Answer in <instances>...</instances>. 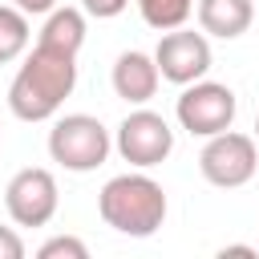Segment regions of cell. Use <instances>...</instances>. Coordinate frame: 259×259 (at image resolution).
Here are the masks:
<instances>
[{
  "label": "cell",
  "mask_w": 259,
  "mask_h": 259,
  "mask_svg": "<svg viewBox=\"0 0 259 259\" xmlns=\"http://www.w3.org/2000/svg\"><path fill=\"white\" fill-rule=\"evenodd\" d=\"M77 89V57L36 45L8 85V109L20 121H49Z\"/></svg>",
  "instance_id": "6da1fadb"
},
{
  "label": "cell",
  "mask_w": 259,
  "mask_h": 259,
  "mask_svg": "<svg viewBox=\"0 0 259 259\" xmlns=\"http://www.w3.org/2000/svg\"><path fill=\"white\" fill-rule=\"evenodd\" d=\"M97 214L105 227L130 239H150L166 223V190L150 174H117L97 194Z\"/></svg>",
  "instance_id": "7a4b0ae2"
},
{
  "label": "cell",
  "mask_w": 259,
  "mask_h": 259,
  "mask_svg": "<svg viewBox=\"0 0 259 259\" xmlns=\"http://www.w3.org/2000/svg\"><path fill=\"white\" fill-rule=\"evenodd\" d=\"M109 150H113V138L93 113H65L49 130V158L73 174L97 170L109 158Z\"/></svg>",
  "instance_id": "3957f363"
},
{
  "label": "cell",
  "mask_w": 259,
  "mask_h": 259,
  "mask_svg": "<svg viewBox=\"0 0 259 259\" xmlns=\"http://www.w3.org/2000/svg\"><path fill=\"white\" fill-rule=\"evenodd\" d=\"M174 113H178V125L194 138H214L223 130H231L235 113H239V101H235V89L223 85V81H190L182 85L178 101H174Z\"/></svg>",
  "instance_id": "277c9868"
},
{
  "label": "cell",
  "mask_w": 259,
  "mask_h": 259,
  "mask_svg": "<svg viewBox=\"0 0 259 259\" xmlns=\"http://www.w3.org/2000/svg\"><path fill=\"white\" fill-rule=\"evenodd\" d=\"M198 170L210 186H223V190H235V186H247L259 170V146L251 134H239V130H223L214 138H206L202 154H198Z\"/></svg>",
  "instance_id": "5b68a950"
},
{
  "label": "cell",
  "mask_w": 259,
  "mask_h": 259,
  "mask_svg": "<svg viewBox=\"0 0 259 259\" xmlns=\"http://www.w3.org/2000/svg\"><path fill=\"white\" fill-rule=\"evenodd\" d=\"M113 146H117V154H121L130 166L150 170V166H158V162L170 158V150H174V130H170V121H166L162 113H154V109H134V113L121 117Z\"/></svg>",
  "instance_id": "8992f818"
},
{
  "label": "cell",
  "mask_w": 259,
  "mask_h": 259,
  "mask_svg": "<svg viewBox=\"0 0 259 259\" xmlns=\"http://www.w3.org/2000/svg\"><path fill=\"white\" fill-rule=\"evenodd\" d=\"M57 202H61L57 178L45 166H24L4 186V206H8V219L16 227H45L57 214Z\"/></svg>",
  "instance_id": "52a82bcc"
},
{
  "label": "cell",
  "mask_w": 259,
  "mask_h": 259,
  "mask_svg": "<svg viewBox=\"0 0 259 259\" xmlns=\"http://www.w3.org/2000/svg\"><path fill=\"white\" fill-rule=\"evenodd\" d=\"M154 61H158L162 81H170V85L202 81L210 73V40H206V32H194V28H170V32H162Z\"/></svg>",
  "instance_id": "ba28073f"
},
{
  "label": "cell",
  "mask_w": 259,
  "mask_h": 259,
  "mask_svg": "<svg viewBox=\"0 0 259 259\" xmlns=\"http://www.w3.org/2000/svg\"><path fill=\"white\" fill-rule=\"evenodd\" d=\"M109 81H113V93H117L121 101H130V105H146V101L158 93L162 73H158V61H154L150 53H142V49H125V53L113 61Z\"/></svg>",
  "instance_id": "9c48e42d"
},
{
  "label": "cell",
  "mask_w": 259,
  "mask_h": 259,
  "mask_svg": "<svg viewBox=\"0 0 259 259\" xmlns=\"http://www.w3.org/2000/svg\"><path fill=\"white\" fill-rule=\"evenodd\" d=\"M255 0H198V28L219 40H235L251 28Z\"/></svg>",
  "instance_id": "30bf717a"
},
{
  "label": "cell",
  "mask_w": 259,
  "mask_h": 259,
  "mask_svg": "<svg viewBox=\"0 0 259 259\" xmlns=\"http://www.w3.org/2000/svg\"><path fill=\"white\" fill-rule=\"evenodd\" d=\"M36 45H45V49H53V53H69V57H77L81 53V45H85V8H53L49 16H45V24H40V32H36Z\"/></svg>",
  "instance_id": "8fae6325"
},
{
  "label": "cell",
  "mask_w": 259,
  "mask_h": 259,
  "mask_svg": "<svg viewBox=\"0 0 259 259\" xmlns=\"http://www.w3.org/2000/svg\"><path fill=\"white\" fill-rule=\"evenodd\" d=\"M32 40V28H28V12H20L16 4H0V65L16 61Z\"/></svg>",
  "instance_id": "7c38bea8"
},
{
  "label": "cell",
  "mask_w": 259,
  "mask_h": 259,
  "mask_svg": "<svg viewBox=\"0 0 259 259\" xmlns=\"http://www.w3.org/2000/svg\"><path fill=\"white\" fill-rule=\"evenodd\" d=\"M138 12L150 28L158 32H170V28H182L194 12V0H138Z\"/></svg>",
  "instance_id": "4fadbf2b"
},
{
  "label": "cell",
  "mask_w": 259,
  "mask_h": 259,
  "mask_svg": "<svg viewBox=\"0 0 259 259\" xmlns=\"http://www.w3.org/2000/svg\"><path fill=\"white\" fill-rule=\"evenodd\" d=\"M36 259H89V247L77 235H53L49 243L36 247Z\"/></svg>",
  "instance_id": "5bb4252c"
},
{
  "label": "cell",
  "mask_w": 259,
  "mask_h": 259,
  "mask_svg": "<svg viewBox=\"0 0 259 259\" xmlns=\"http://www.w3.org/2000/svg\"><path fill=\"white\" fill-rule=\"evenodd\" d=\"M81 8L89 16H97V20H113V16H121L130 8V0H81Z\"/></svg>",
  "instance_id": "9a60e30c"
},
{
  "label": "cell",
  "mask_w": 259,
  "mask_h": 259,
  "mask_svg": "<svg viewBox=\"0 0 259 259\" xmlns=\"http://www.w3.org/2000/svg\"><path fill=\"white\" fill-rule=\"evenodd\" d=\"M0 259H24V239L12 227H0Z\"/></svg>",
  "instance_id": "2e32d148"
},
{
  "label": "cell",
  "mask_w": 259,
  "mask_h": 259,
  "mask_svg": "<svg viewBox=\"0 0 259 259\" xmlns=\"http://www.w3.org/2000/svg\"><path fill=\"white\" fill-rule=\"evenodd\" d=\"M20 12H28V16H49L53 8H57V0H12Z\"/></svg>",
  "instance_id": "e0dca14e"
},
{
  "label": "cell",
  "mask_w": 259,
  "mask_h": 259,
  "mask_svg": "<svg viewBox=\"0 0 259 259\" xmlns=\"http://www.w3.org/2000/svg\"><path fill=\"white\" fill-rule=\"evenodd\" d=\"M219 255H223V259H227V255H247V259H251L255 247H247V243H227V247H219Z\"/></svg>",
  "instance_id": "ac0fdd59"
},
{
  "label": "cell",
  "mask_w": 259,
  "mask_h": 259,
  "mask_svg": "<svg viewBox=\"0 0 259 259\" xmlns=\"http://www.w3.org/2000/svg\"><path fill=\"white\" fill-rule=\"evenodd\" d=\"M255 138H259V117H255Z\"/></svg>",
  "instance_id": "d6986e66"
}]
</instances>
